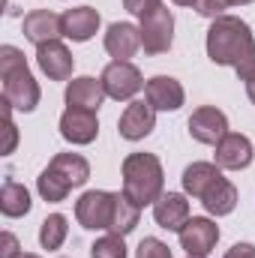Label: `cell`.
I'll list each match as a JSON object with an SVG mask.
<instances>
[{
	"instance_id": "6da1fadb",
	"label": "cell",
	"mask_w": 255,
	"mask_h": 258,
	"mask_svg": "<svg viewBox=\"0 0 255 258\" xmlns=\"http://www.w3.org/2000/svg\"><path fill=\"white\" fill-rule=\"evenodd\" d=\"M207 57L216 66H231L240 81L255 72V36L249 24L237 15L213 18L207 30Z\"/></svg>"
},
{
	"instance_id": "7a4b0ae2",
	"label": "cell",
	"mask_w": 255,
	"mask_h": 258,
	"mask_svg": "<svg viewBox=\"0 0 255 258\" xmlns=\"http://www.w3.org/2000/svg\"><path fill=\"white\" fill-rule=\"evenodd\" d=\"M0 81H3V102H9L15 111H33L39 105V84L30 75L24 54L15 45L0 48Z\"/></svg>"
},
{
	"instance_id": "3957f363",
	"label": "cell",
	"mask_w": 255,
	"mask_h": 258,
	"mask_svg": "<svg viewBox=\"0 0 255 258\" xmlns=\"http://www.w3.org/2000/svg\"><path fill=\"white\" fill-rule=\"evenodd\" d=\"M165 186V171L153 153H129L123 159V195L138 207L156 204Z\"/></svg>"
},
{
	"instance_id": "277c9868",
	"label": "cell",
	"mask_w": 255,
	"mask_h": 258,
	"mask_svg": "<svg viewBox=\"0 0 255 258\" xmlns=\"http://www.w3.org/2000/svg\"><path fill=\"white\" fill-rule=\"evenodd\" d=\"M114 210H117V192L105 189H90L75 201V219L87 231H108Z\"/></svg>"
},
{
	"instance_id": "5b68a950",
	"label": "cell",
	"mask_w": 255,
	"mask_h": 258,
	"mask_svg": "<svg viewBox=\"0 0 255 258\" xmlns=\"http://www.w3.org/2000/svg\"><path fill=\"white\" fill-rule=\"evenodd\" d=\"M138 30H141L144 54H165L174 42V15H171V9L165 3L150 9L147 15H141Z\"/></svg>"
},
{
	"instance_id": "8992f818",
	"label": "cell",
	"mask_w": 255,
	"mask_h": 258,
	"mask_svg": "<svg viewBox=\"0 0 255 258\" xmlns=\"http://www.w3.org/2000/svg\"><path fill=\"white\" fill-rule=\"evenodd\" d=\"M99 81H102L105 96H111V99H117V102L132 99V96L147 84V81L141 78V69L132 66L129 60H114V63H108L105 69H102Z\"/></svg>"
},
{
	"instance_id": "52a82bcc",
	"label": "cell",
	"mask_w": 255,
	"mask_h": 258,
	"mask_svg": "<svg viewBox=\"0 0 255 258\" xmlns=\"http://www.w3.org/2000/svg\"><path fill=\"white\" fill-rule=\"evenodd\" d=\"M177 234H180V246L186 249V255L207 258L219 240V225L207 216H189V222Z\"/></svg>"
},
{
	"instance_id": "ba28073f",
	"label": "cell",
	"mask_w": 255,
	"mask_h": 258,
	"mask_svg": "<svg viewBox=\"0 0 255 258\" xmlns=\"http://www.w3.org/2000/svg\"><path fill=\"white\" fill-rule=\"evenodd\" d=\"M186 126H189V135L198 144H213L216 147L222 141V135H228V117L216 105H201V108L192 111Z\"/></svg>"
},
{
	"instance_id": "9c48e42d",
	"label": "cell",
	"mask_w": 255,
	"mask_h": 258,
	"mask_svg": "<svg viewBox=\"0 0 255 258\" xmlns=\"http://www.w3.org/2000/svg\"><path fill=\"white\" fill-rule=\"evenodd\" d=\"M156 126V108L150 105V102H144V99H135V102H129L126 111L120 114V120H117V132H120V138H126V141H141V138H147L150 132Z\"/></svg>"
},
{
	"instance_id": "30bf717a",
	"label": "cell",
	"mask_w": 255,
	"mask_h": 258,
	"mask_svg": "<svg viewBox=\"0 0 255 258\" xmlns=\"http://www.w3.org/2000/svg\"><path fill=\"white\" fill-rule=\"evenodd\" d=\"M60 135L69 144H90V141H96V135H99L96 111L66 105L63 117H60Z\"/></svg>"
},
{
	"instance_id": "8fae6325",
	"label": "cell",
	"mask_w": 255,
	"mask_h": 258,
	"mask_svg": "<svg viewBox=\"0 0 255 258\" xmlns=\"http://www.w3.org/2000/svg\"><path fill=\"white\" fill-rule=\"evenodd\" d=\"M216 165L219 168H228V171H240V168H249L252 165V141L240 132H228L222 135V141L216 144Z\"/></svg>"
},
{
	"instance_id": "7c38bea8",
	"label": "cell",
	"mask_w": 255,
	"mask_h": 258,
	"mask_svg": "<svg viewBox=\"0 0 255 258\" xmlns=\"http://www.w3.org/2000/svg\"><path fill=\"white\" fill-rule=\"evenodd\" d=\"M144 96L156 111H177L183 105V99H186L183 84L177 78H171V75H153L144 84Z\"/></svg>"
},
{
	"instance_id": "4fadbf2b",
	"label": "cell",
	"mask_w": 255,
	"mask_h": 258,
	"mask_svg": "<svg viewBox=\"0 0 255 258\" xmlns=\"http://www.w3.org/2000/svg\"><path fill=\"white\" fill-rule=\"evenodd\" d=\"M36 63L51 81H69L72 69H75V57L69 54V48L60 39H54V42H45L36 48Z\"/></svg>"
},
{
	"instance_id": "5bb4252c",
	"label": "cell",
	"mask_w": 255,
	"mask_h": 258,
	"mask_svg": "<svg viewBox=\"0 0 255 258\" xmlns=\"http://www.w3.org/2000/svg\"><path fill=\"white\" fill-rule=\"evenodd\" d=\"M24 36L39 48L45 42H54L57 36H63V21L60 15H54L51 9H33L24 15V24H21Z\"/></svg>"
},
{
	"instance_id": "9a60e30c",
	"label": "cell",
	"mask_w": 255,
	"mask_h": 258,
	"mask_svg": "<svg viewBox=\"0 0 255 258\" xmlns=\"http://www.w3.org/2000/svg\"><path fill=\"white\" fill-rule=\"evenodd\" d=\"M153 219L165 231H180L189 222V201L180 192H162L153 204Z\"/></svg>"
},
{
	"instance_id": "2e32d148",
	"label": "cell",
	"mask_w": 255,
	"mask_h": 258,
	"mask_svg": "<svg viewBox=\"0 0 255 258\" xmlns=\"http://www.w3.org/2000/svg\"><path fill=\"white\" fill-rule=\"evenodd\" d=\"M141 48V30L129 21H114L105 33V51L114 60H129Z\"/></svg>"
},
{
	"instance_id": "e0dca14e",
	"label": "cell",
	"mask_w": 255,
	"mask_h": 258,
	"mask_svg": "<svg viewBox=\"0 0 255 258\" xmlns=\"http://www.w3.org/2000/svg\"><path fill=\"white\" fill-rule=\"evenodd\" d=\"M63 21V36L72 42H87L96 30H99V12L93 6H75V9H66L60 15Z\"/></svg>"
},
{
	"instance_id": "ac0fdd59",
	"label": "cell",
	"mask_w": 255,
	"mask_h": 258,
	"mask_svg": "<svg viewBox=\"0 0 255 258\" xmlns=\"http://www.w3.org/2000/svg\"><path fill=\"white\" fill-rule=\"evenodd\" d=\"M105 99V90H102V81L90 78V75H81V78H72L66 84V105L72 108H90V111H99Z\"/></svg>"
},
{
	"instance_id": "d6986e66",
	"label": "cell",
	"mask_w": 255,
	"mask_h": 258,
	"mask_svg": "<svg viewBox=\"0 0 255 258\" xmlns=\"http://www.w3.org/2000/svg\"><path fill=\"white\" fill-rule=\"evenodd\" d=\"M219 177H222V171H219L216 162H192V165L183 168V177L180 180H183V192L201 201V195L207 192Z\"/></svg>"
},
{
	"instance_id": "ffe728a7",
	"label": "cell",
	"mask_w": 255,
	"mask_h": 258,
	"mask_svg": "<svg viewBox=\"0 0 255 258\" xmlns=\"http://www.w3.org/2000/svg\"><path fill=\"white\" fill-rule=\"evenodd\" d=\"M201 204H204V210L213 213V216H228V213L237 207V186H234L231 180L219 177L207 192L201 195Z\"/></svg>"
},
{
	"instance_id": "44dd1931",
	"label": "cell",
	"mask_w": 255,
	"mask_h": 258,
	"mask_svg": "<svg viewBox=\"0 0 255 258\" xmlns=\"http://www.w3.org/2000/svg\"><path fill=\"white\" fill-rule=\"evenodd\" d=\"M30 207H33L30 192L21 183H15V180H6L3 183V189H0V210H3V216L18 219V216H27Z\"/></svg>"
},
{
	"instance_id": "7402d4cb",
	"label": "cell",
	"mask_w": 255,
	"mask_h": 258,
	"mask_svg": "<svg viewBox=\"0 0 255 258\" xmlns=\"http://www.w3.org/2000/svg\"><path fill=\"white\" fill-rule=\"evenodd\" d=\"M48 165H51V168H57V171L63 174L66 180L72 183V189L84 186V183H87V177H90V162H87L81 153H57Z\"/></svg>"
},
{
	"instance_id": "603a6c76",
	"label": "cell",
	"mask_w": 255,
	"mask_h": 258,
	"mask_svg": "<svg viewBox=\"0 0 255 258\" xmlns=\"http://www.w3.org/2000/svg\"><path fill=\"white\" fill-rule=\"evenodd\" d=\"M36 189H39V195H42L45 201H54V204H57V201H66V195L72 192V183L66 180L57 168L48 165V168L36 177Z\"/></svg>"
},
{
	"instance_id": "cb8c5ba5",
	"label": "cell",
	"mask_w": 255,
	"mask_h": 258,
	"mask_svg": "<svg viewBox=\"0 0 255 258\" xmlns=\"http://www.w3.org/2000/svg\"><path fill=\"white\" fill-rule=\"evenodd\" d=\"M138 216H141V207H138L135 201H129L123 192H117V210H114V219H111V228H108V231L126 237L129 231H135Z\"/></svg>"
},
{
	"instance_id": "d4e9b609",
	"label": "cell",
	"mask_w": 255,
	"mask_h": 258,
	"mask_svg": "<svg viewBox=\"0 0 255 258\" xmlns=\"http://www.w3.org/2000/svg\"><path fill=\"white\" fill-rule=\"evenodd\" d=\"M66 234H69V222H66L63 213H51L39 225V243H42V249H60Z\"/></svg>"
},
{
	"instance_id": "484cf974",
	"label": "cell",
	"mask_w": 255,
	"mask_h": 258,
	"mask_svg": "<svg viewBox=\"0 0 255 258\" xmlns=\"http://www.w3.org/2000/svg\"><path fill=\"white\" fill-rule=\"evenodd\" d=\"M90 258H126V243L120 234H105L90 246Z\"/></svg>"
},
{
	"instance_id": "4316f807",
	"label": "cell",
	"mask_w": 255,
	"mask_h": 258,
	"mask_svg": "<svg viewBox=\"0 0 255 258\" xmlns=\"http://www.w3.org/2000/svg\"><path fill=\"white\" fill-rule=\"evenodd\" d=\"M135 258H174L168 243H162L159 237H144L135 249Z\"/></svg>"
},
{
	"instance_id": "83f0119b",
	"label": "cell",
	"mask_w": 255,
	"mask_h": 258,
	"mask_svg": "<svg viewBox=\"0 0 255 258\" xmlns=\"http://www.w3.org/2000/svg\"><path fill=\"white\" fill-rule=\"evenodd\" d=\"M225 9H228V0H198L195 3V12L204 18H219Z\"/></svg>"
},
{
	"instance_id": "f1b7e54d",
	"label": "cell",
	"mask_w": 255,
	"mask_h": 258,
	"mask_svg": "<svg viewBox=\"0 0 255 258\" xmlns=\"http://www.w3.org/2000/svg\"><path fill=\"white\" fill-rule=\"evenodd\" d=\"M21 255V246H18V237L12 231H3L0 234V258H18Z\"/></svg>"
},
{
	"instance_id": "f546056e",
	"label": "cell",
	"mask_w": 255,
	"mask_h": 258,
	"mask_svg": "<svg viewBox=\"0 0 255 258\" xmlns=\"http://www.w3.org/2000/svg\"><path fill=\"white\" fill-rule=\"evenodd\" d=\"M3 114H6V144H3V153H12L15 150V141H18V129L12 123V105L9 102H3Z\"/></svg>"
},
{
	"instance_id": "4dcf8cb0",
	"label": "cell",
	"mask_w": 255,
	"mask_h": 258,
	"mask_svg": "<svg viewBox=\"0 0 255 258\" xmlns=\"http://www.w3.org/2000/svg\"><path fill=\"white\" fill-rule=\"evenodd\" d=\"M123 6H126V12L132 15H147L150 9H156V6H162V0H123Z\"/></svg>"
},
{
	"instance_id": "1f68e13d",
	"label": "cell",
	"mask_w": 255,
	"mask_h": 258,
	"mask_svg": "<svg viewBox=\"0 0 255 258\" xmlns=\"http://www.w3.org/2000/svg\"><path fill=\"white\" fill-rule=\"evenodd\" d=\"M222 258H255V246L252 243H234Z\"/></svg>"
},
{
	"instance_id": "d6a6232c",
	"label": "cell",
	"mask_w": 255,
	"mask_h": 258,
	"mask_svg": "<svg viewBox=\"0 0 255 258\" xmlns=\"http://www.w3.org/2000/svg\"><path fill=\"white\" fill-rule=\"evenodd\" d=\"M243 84H246V96H249V102L255 105V72L246 78V81H243Z\"/></svg>"
},
{
	"instance_id": "836d02e7",
	"label": "cell",
	"mask_w": 255,
	"mask_h": 258,
	"mask_svg": "<svg viewBox=\"0 0 255 258\" xmlns=\"http://www.w3.org/2000/svg\"><path fill=\"white\" fill-rule=\"evenodd\" d=\"M171 3H177V6H192V9H195L198 0H171Z\"/></svg>"
},
{
	"instance_id": "e575fe53",
	"label": "cell",
	"mask_w": 255,
	"mask_h": 258,
	"mask_svg": "<svg viewBox=\"0 0 255 258\" xmlns=\"http://www.w3.org/2000/svg\"><path fill=\"white\" fill-rule=\"evenodd\" d=\"M246 3H252V0H228V6H246Z\"/></svg>"
},
{
	"instance_id": "d590c367",
	"label": "cell",
	"mask_w": 255,
	"mask_h": 258,
	"mask_svg": "<svg viewBox=\"0 0 255 258\" xmlns=\"http://www.w3.org/2000/svg\"><path fill=\"white\" fill-rule=\"evenodd\" d=\"M18 258H39V255H33V252H21Z\"/></svg>"
},
{
	"instance_id": "8d00e7d4",
	"label": "cell",
	"mask_w": 255,
	"mask_h": 258,
	"mask_svg": "<svg viewBox=\"0 0 255 258\" xmlns=\"http://www.w3.org/2000/svg\"><path fill=\"white\" fill-rule=\"evenodd\" d=\"M186 258H201V255H186Z\"/></svg>"
}]
</instances>
